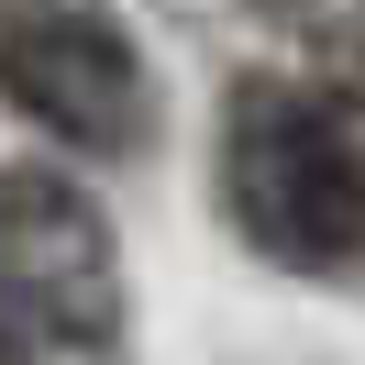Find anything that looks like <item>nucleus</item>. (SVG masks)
Here are the masks:
<instances>
[{"label":"nucleus","instance_id":"1","mask_svg":"<svg viewBox=\"0 0 365 365\" xmlns=\"http://www.w3.org/2000/svg\"><path fill=\"white\" fill-rule=\"evenodd\" d=\"M0 354L11 365H111L122 354L111 222L56 166H0Z\"/></svg>","mask_w":365,"mask_h":365},{"label":"nucleus","instance_id":"3","mask_svg":"<svg viewBox=\"0 0 365 365\" xmlns=\"http://www.w3.org/2000/svg\"><path fill=\"white\" fill-rule=\"evenodd\" d=\"M0 89L11 111H34L45 133L89 144V155L144 144V67L111 0H0Z\"/></svg>","mask_w":365,"mask_h":365},{"label":"nucleus","instance_id":"2","mask_svg":"<svg viewBox=\"0 0 365 365\" xmlns=\"http://www.w3.org/2000/svg\"><path fill=\"white\" fill-rule=\"evenodd\" d=\"M222 188H232V222L266 266L299 277H332L365 255V166L343 144V122L321 100L277 89H232V133H222Z\"/></svg>","mask_w":365,"mask_h":365}]
</instances>
